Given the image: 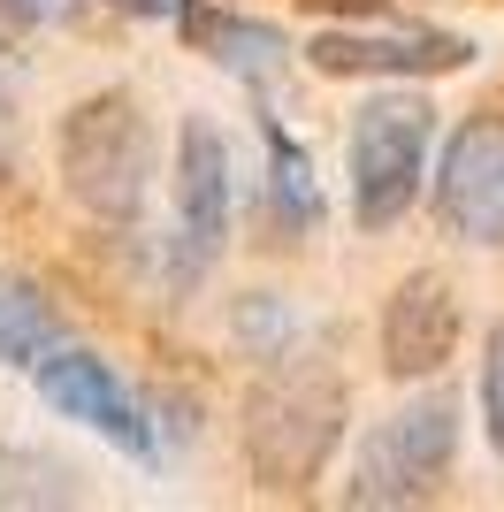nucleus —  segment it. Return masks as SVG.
I'll return each instance as SVG.
<instances>
[{"mask_svg": "<svg viewBox=\"0 0 504 512\" xmlns=\"http://www.w3.org/2000/svg\"><path fill=\"white\" fill-rule=\"evenodd\" d=\"M344 383L314 360H275L260 383L245 390V459H252V482L275 497L321 482L329 451L344 444Z\"/></svg>", "mask_w": 504, "mask_h": 512, "instance_id": "1", "label": "nucleus"}, {"mask_svg": "<svg viewBox=\"0 0 504 512\" xmlns=\"http://www.w3.org/2000/svg\"><path fill=\"white\" fill-rule=\"evenodd\" d=\"M62 184L84 214L130 222L153 192V123L130 92H92L62 115Z\"/></svg>", "mask_w": 504, "mask_h": 512, "instance_id": "2", "label": "nucleus"}, {"mask_svg": "<svg viewBox=\"0 0 504 512\" xmlns=\"http://www.w3.org/2000/svg\"><path fill=\"white\" fill-rule=\"evenodd\" d=\"M451 459H459V398L428 390L359 436L344 505H420L451 482Z\"/></svg>", "mask_w": 504, "mask_h": 512, "instance_id": "3", "label": "nucleus"}, {"mask_svg": "<svg viewBox=\"0 0 504 512\" xmlns=\"http://www.w3.org/2000/svg\"><path fill=\"white\" fill-rule=\"evenodd\" d=\"M428 146H436V107L420 92H375L352 123V214L359 230H390L420 199L428 176Z\"/></svg>", "mask_w": 504, "mask_h": 512, "instance_id": "4", "label": "nucleus"}, {"mask_svg": "<svg viewBox=\"0 0 504 512\" xmlns=\"http://www.w3.org/2000/svg\"><path fill=\"white\" fill-rule=\"evenodd\" d=\"M230 245V146L207 115H191L176 138V253H168V283L191 291Z\"/></svg>", "mask_w": 504, "mask_h": 512, "instance_id": "5", "label": "nucleus"}, {"mask_svg": "<svg viewBox=\"0 0 504 512\" xmlns=\"http://www.w3.org/2000/svg\"><path fill=\"white\" fill-rule=\"evenodd\" d=\"M39 398L62 421H77V428H92V436H107V444H123V451H138V459H161V436H153V413H146V398L115 375V367L100 360V352H77V344H54L39 367Z\"/></svg>", "mask_w": 504, "mask_h": 512, "instance_id": "6", "label": "nucleus"}, {"mask_svg": "<svg viewBox=\"0 0 504 512\" xmlns=\"http://www.w3.org/2000/svg\"><path fill=\"white\" fill-rule=\"evenodd\" d=\"M436 214L459 245H504V123L497 115H474L443 146Z\"/></svg>", "mask_w": 504, "mask_h": 512, "instance_id": "7", "label": "nucleus"}, {"mask_svg": "<svg viewBox=\"0 0 504 512\" xmlns=\"http://www.w3.org/2000/svg\"><path fill=\"white\" fill-rule=\"evenodd\" d=\"M306 62L321 77H451L474 62V39L459 31H321Z\"/></svg>", "mask_w": 504, "mask_h": 512, "instance_id": "8", "label": "nucleus"}, {"mask_svg": "<svg viewBox=\"0 0 504 512\" xmlns=\"http://www.w3.org/2000/svg\"><path fill=\"white\" fill-rule=\"evenodd\" d=\"M459 352V291L436 276V268H420L390 291L382 306V367L398 375V383H420V375H436L443 360Z\"/></svg>", "mask_w": 504, "mask_h": 512, "instance_id": "9", "label": "nucleus"}, {"mask_svg": "<svg viewBox=\"0 0 504 512\" xmlns=\"http://www.w3.org/2000/svg\"><path fill=\"white\" fill-rule=\"evenodd\" d=\"M176 23H184V39L199 46L214 69H230V77H245V85H268L275 69L291 62V39H283L275 23H260V16H230V8H176Z\"/></svg>", "mask_w": 504, "mask_h": 512, "instance_id": "10", "label": "nucleus"}, {"mask_svg": "<svg viewBox=\"0 0 504 512\" xmlns=\"http://www.w3.org/2000/svg\"><path fill=\"white\" fill-rule=\"evenodd\" d=\"M62 344V314L31 276H0V367H39Z\"/></svg>", "mask_w": 504, "mask_h": 512, "instance_id": "11", "label": "nucleus"}, {"mask_svg": "<svg viewBox=\"0 0 504 512\" xmlns=\"http://www.w3.org/2000/svg\"><path fill=\"white\" fill-rule=\"evenodd\" d=\"M268 184H275V207L291 214V222H314L321 214V192H314V161L268 123Z\"/></svg>", "mask_w": 504, "mask_h": 512, "instance_id": "12", "label": "nucleus"}, {"mask_svg": "<svg viewBox=\"0 0 504 512\" xmlns=\"http://www.w3.org/2000/svg\"><path fill=\"white\" fill-rule=\"evenodd\" d=\"M283 329H291V314H283V299H268V291H260V299L245 306V321H237V337H245L260 360H283Z\"/></svg>", "mask_w": 504, "mask_h": 512, "instance_id": "13", "label": "nucleus"}, {"mask_svg": "<svg viewBox=\"0 0 504 512\" xmlns=\"http://www.w3.org/2000/svg\"><path fill=\"white\" fill-rule=\"evenodd\" d=\"M482 421H489V444L504 451V321L482 344Z\"/></svg>", "mask_w": 504, "mask_h": 512, "instance_id": "14", "label": "nucleus"}, {"mask_svg": "<svg viewBox=\"0 0 504 512\" xmlns=\"http://www.w3.org/2000/svg\"><path fill=\"white\" fill-rule=\"evenodd\" d=\"M23 16H77V0H23Z\"/></svg>", "mask_w": 504, "mask_h": 512, "instance_id": "15", "label": "nucleus"}, {"mask_svg": "<svg viewBox=\"0 0 504 512\" xmlns=\"http://www.w3.org/2000/svg\"><path fill=\"white\" fill-rule=\"evenodd\" d=\"M123 8H138V16H176L184 0H123Z\"/></svg>", "mask_w": 504, "mask_h": 512, "instance_id": "16", "label": "nucleus"}, {"mask_svg": "<svg viewBox=\"0 0 504 512\" xmlns=\"http://www.w3.org/2000/svg\"><path fill=\"white\" fill-rule=\"evenodd\" d=\"M314 8H359V16H375V8H390V0H314Z\"/></svg>", "mask_w": 504, "mask_h": 512, "instance_id": "17", "label": "nucleus"}, {"mask_svg": "<svg viewBox=\"0 0 504 512\" xmlns=\"http://www.w3.org/2000/svg\"><path fill=\"white\" fill-rule=\"evenodd\" d=\"M0 54H8V46H0ZM0 69H8V62H0Z\"/></svg>", "mask_w": 504, "mask_h": 512, "instance_id": "18", "label": "nucleus"}]
</instances>
